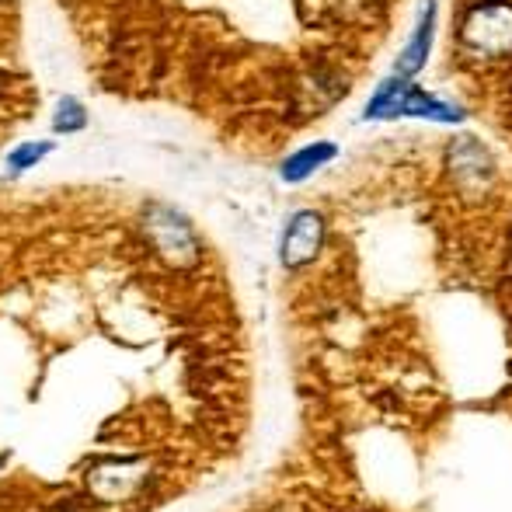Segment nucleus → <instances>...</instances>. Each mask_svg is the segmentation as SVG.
Wrapping results in <instances>:
<instances>
[{
	"label": "nucleus",
	"mask_w": 512,
	"mask_h": 512,
	"mask_svg": "<svg viewBox=\"0 0 512 512\" xmlns=\"http://www.w3.org/2000/svg\"><path fill=\"white\" fill-rule=\"evenodd\" d=\"M394 115H418V119L432 122H457L460 112L453 105L439 102L436 95L415 88L405 77H394L377 91L370 105H366V119H394Z\"/></svg>",
	"instance_id": "f257e3e1"
},
{
	"label": "nucleus",
	"mask_w": 512,
	"mask_h": 512,
	"mask_svg": "<svg viewBox=\"0 0 512 512\" xmlns=\"http://www.w3.org/2000/svg\"><path fill=\"white\" fill-rule=\"evenodd\" d=\"M84 126V108L74 102V98H63L60 108L53 115V129L56 133H74V129Z\"/></svg>",
	"instance_id": "1a4fd4ad"
},
{
	"label": "nucleus",
	"mask_w": 512,
	"mask_h": 512,
	"mask_svg": "<svg viewBox=\"0 0 512 512\" xmlns=\"http://www.w3.org/2000/svg\"><path fill=\"white\" fill-rule=\"evenodd\" d=\"M464 46L474 56H509L512 53V4L488 0L464 18Z\"/></svg>",
	"instance_id": "f03ea898"
},
{
	"label": "nucleus",
	"mask_w": 512,
	"mask_h": 512,
	"mask_svg": "<svg viewBox=\"0 0 512 512\" xmlns=\"http://www.w3.org/2000/svg\"><path fill=\"white\" fill-rule=\"evenodd\" d=\"M150 478L147 460H105V464L91 467L88 488L105 502H126L143 488Z\"/></svg>",
	"instance_id": "20e7f679"
},
{
	"label": "nucleus",
	"mask_w": 512,
	"mask_h": 512,
	"mask_svg": "<svg viewBox=\"0 0 512 512\" xmlns=\"http://www.w3.org/2000/svg\"><path fill=\"white\" fill-rule=\"evenodd\" d=\"M432 18H436V4H432V0H425V11H422V18H418V25H415V35H411L405 53H401L398 63H394V77H411L425 63L429 46H432Z\"/></svg>",
	"instance_id": "423d86ee"
},
{
	"label": "nucleus",
	"mask_w": 512,
	"mask_h": 512,
	"mask_svg": "<svg viewBox=\"0 0 512 512\" xmlns=\"http://www.w3.org/2000/svg\"><path fill=\"white\" fill-rule=\"evenodd\" d=\"M53 150V143H25V147H18L11 157H7V171L11 175H18V171H28L32 164H39L42 157Z\"/></svg>",
	"instance_id": "6e6552de"
},
{
	"label": "nucleus",
	"mask_w": 512,
	"mask_h": 512,
	"mask_svg": "<svg viewBox=\"0 0 512 512\" xmlns=\"http://www.w3.org/2000/svg\"><path fill=\"white\" fill-rule=\"evenodd\" d=\"M321 241H324V223L317 213H310V209H304V213H297L290 220V227H286L283 234V265H290V269H300V265H307L310 258L321 251Z\"/></svg>",
	"instance_id": "39448f33"
},
{
	"label": "nucleus",
	"mask_w": 512,
	"mask_h": 512,
	"mask_svg": "<svg viewBox=\"0 0 512 512\" xmlns=\"http://www.w3.org/2000/svg\"><path fill=\"white\" fill-rule=\"evenodd\" d=\"M150 234V244L157 248V255L171 265H192L196 262V237H192L189 223L171 209H150L143 220Z\"/></svg>",
	"instance_id": "7ed1b4c3"
},
{
	"label": "nucleus",
	"mask_w": 512,
	"mask_h": 512,
	"mask_svg": "<svg viewBox=\"0 0 512 512\" xmlns=\"http://www.w3.org/2000/svg\"><path fill=\"white\" fill-rule=\"evenodd\" d=\"M335 157V147L331 143H314V147H304L283 164V178L286 182H304V178L314 175L321 164H328Z\"/></svg>",
	"instance_id": "0eeeda50"
}]
</instances>
